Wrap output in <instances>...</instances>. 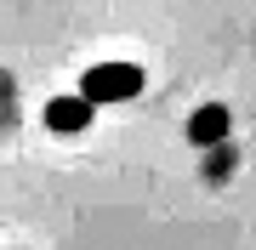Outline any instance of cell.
I'll list each match as a JSON object with an SVG mask.
<instances>
[{
  "label": "cell",
  "mask_w": 256,
  "mask_h": 250,
  "mask_svg": "<svg viewBox=\"0 0 256 250\" xmlns=\"http://www.w3.org/2000/svg\"><path fill=\"white\" fill-rule=\"evenodd\" d=\"M142 68L137 63H92L86 68V80H80V97L92 102V108H108V102H131V97H142Z\"/></svg>",
  "instance_id": "1"
},
{
  "label": "cell",
  "mask_w": 256,
  "mask_h": 250,
  "mask_svg": "<svg viewBox=\"0 0 256 250\" xmlns=\"http://www.w3.org/2000/svg\"><path fill=\"white\" fill-rule=\"evenodd\" d=\"M92 114H97V108H92L80 91H74V97H52V102H46V125H52V131H63V137H68V131H86V125H92Z\"/></svg>",
  "instance_id": "3"
},
{
  "label": "cell",
  "mask_w": 256,
  "mask_h": 250,
  "mask_svg": "<svg viewBox=\"0 0 256 250\" xmlns=\"http://www.w3.org/2000/svg\"><path fill=\"white\" fill-rule=\"evenodd\" d=\"M228 131H234V114L222 108V102H205V108L188 114V142L194 148H210V142H222Z\"/></svg>",
  "instance_id": "2"
}]
</instances>
